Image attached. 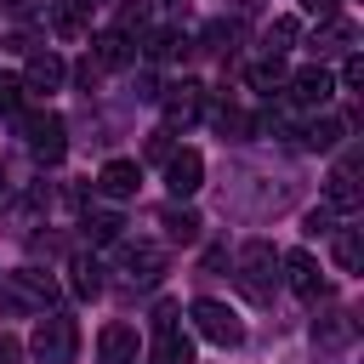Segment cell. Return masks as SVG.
I'll return each instance as SVG.
<instances>
[{
  "mask_svg": "<svg viewBox=\"0 0 364 364\" xmlns=\"http://www.w3.org/2000/svg\"><path fill=\"white\" fill-rule=\"evenodd\" d=\"M51 301H57V279L46 267H11V273H0V313L40 318V313H51Z\"/></svg>",
  "mask_w": 364,
  "mask_h": 364,
  "instance_id": "obj_1",
  "label": "cell"
},
{
  "mask_svg": "<svg viewBox=\"0 0 364 364\" xmlns=\"http://www.w3.org/2000/svg\"><path fill=\"white\" fill-rule=\"evenodd\" d=\"M233 279H239V290H245L256 307H267V301L279 296V250H273L267 239L239 245V256H233Z\"/></svg>",
  "mask_w": 364,
  "mask_h": 364,
  "instance_id": "obj_2",
  "label": "cell"
},
{
  "mask_svg": "<svg viewBox=\"0 0 364 364\" xmlns=\"http://www.w3.org/2000/svg\"><path fill=\"white\" fill-rule=\"evenodd\" d=\"M28 353H34V364H74L80 358V324L63 307L40 313L34 318V336H28Z\"/></svg>",
  "mask_w": 364,
  "mask_h": 364,
  "instance_id": "obj_3",
  "label": "cell"
},
{
  "mask_svg": "<svg viewBox=\"0 0 364 364\" xmlns=\"http://www.w3.org/2000/svg\"><path fill=\"white\" fill-rule=\"evenodd\" d=\"M17 136H23V148H28L40 165H63V154H68V125H63L57 108H28V114H17Z\"/></svg>",
  "mask_w": 364,
  "mask_h": 364,
  "instance_id": "obj_4",
  "label": "cell"
},
{
  "mask_svg": "<svg viewBox=\"0 0 364 364\" xmlns=\"http://www.w3.org/2000/svg\"><path fill=\"white\" fill-rule=\"evenodd\" d=\"M165 245H154V239H114V273L125 279V284H159V273H165Z\"/></svg>",
  "mask_w": 364,
  "mask_h": 364,
  "instance_id": "obj_5",
  "label": "cell"
},
{
  "mask_svg": "<svg viewBox=\"0 0 364 364\" xmlns=\"http://www.w3.org/2000/svg\"><path fill=\"white\" fill-rule=\"evenodd\" d=\"M188 318H193V330L210 341V347H239L245 341V324H239V313L228 307V301H216V296H199V301H188Z\"/></svg>",
  "mask_w": 364,
  "mask_h": 364,
  "instance_id": "obj_6",
  "label": "cell"
},
{
  "mask_svg": "<svg viewBox=\"0 0 364 364\" xmlns=\"http://www.w3.org/2000/svg\"><path fill=\"white\" fill-rule=\"evenodd\" d=\"M148 364H193V341L182 330V307H159L154 313V347H148Z\"/></svg>",
  "mask_w": 364,
  "mask_h": 364,
  "instance_id": "obj_7",
  "label": "cell"
},
{
  "mask_svg": "<svg viewBox=\"0 0 364 364\" xmlns=\"http://www.w3.org/2000/svg\"><path fill=\"white\" fill-rule=\"evenodd\" d=\"M205 85L199 80H176V85H165L159 91V108H165V131L176 136V131H188V125H199L205 119Z\"/></svg>",
  "mask_w": 364,
  "mask_h": 364,
  "instance_id": "obj_8",
  "label": "cell"
},
{
  "mask_svg": "<svg viewBox=\"0 0 364 364\" xmlns=\"http://www.w3.org/2000/svg\"><path fill=\"white\" fill-rule=\"evenodd\" d=\"M284 97L313 114V108H324V102L336 97V74H330L324 63H307V68H296V74L284 80Z\"/></svg>",
  "mask_w": 364,
  "mask_h": 364,
  "instance_id": "obj_9",
  "label": "cell"
},
{
  "mask_svg": "<svg viewBox=\"0 0 364 364\" xmlns=\"http://www.w3.org/2000/svg\"><path fill=\"white\" fill-rule=\"evenodd\" d=\"M279 284H290L301 301H318L324 296V279H318L313 250H279Z\"/></svg>",
  "mask_w": 364,
  "mask_h": 364,
  "instance_id": "obj_10",
  "label": "cell"
},
{
  "mask_svg": "<svg viewBox=\"0 0 364 364\" xmlns=\"http://www.w3.org/2000/svg\"><path fill=\"white\" fill-rule=\"evenodd\" d=\"M63 80H68V63H63L51 46H34V51H28V63H23V91L46 97V91H57Z\"/></svg>",
  "mask_w": 364,
  "mask_h": 364,
  "instance_id": "obj_11",
  "label": "cell"
},
{
  "mask_svg": "<svg viewBox=\"0 0 364 364\" xmlns=\"http://www.w3.org/2000/svg\"><path fill=\"white\" fill-rule=\"evenodd\" d=\"M353 51H358V23H353V17H341V11H336V17H324V23H318V34H313V57L324 63V57H353Z\"/></svg>",
  "mask_w": 364,
  "mask_h": 364,
  "instance_id": "obj_12",
  "label": "cell"
},
{
  "mask_svg": "<svg viewBox=\"0 0 364 364\" xmlns=\"http://www.w3.org/2000/svg\"><path fill=\"white\" fill-rule=\"evenodd\" d=\"M165 188H171V199H193V193L205 188V159H199L193 148H176V154L165 159Z\"/></svg>",
  "mask_w": 364,
  "mask_h": 364,
  "instance_id": "obj_13",
  "label": "cell"
},
{
  "mask_svg": "<svg viewBox=\"0 0 364 364\" xmlns=\"http://www.w3.org/2000/svg\"><path fill=\"white\" fill-rule=\"evenodd\" d=\"M97 364H142V336L131 324H102L97 336Z\"/></svg>",
  "mask_w": 364,
  "mask_h": 364,
  "instance_id": "obj_14",
  "label": "cell"
},
{
  "mask_svg": "<svg viewBox=\"0 0 364 364\" xmlns=\"http://www.w3.org/2000/svg\"><path fill=\"white\" fill-rule=\"evenodd\" d=\"M353 336H358V324H353V313H318L313 318V347L318 353H341V347H353Z\"/></svg>",
  "mask_w": 364,
  "mask_h": 364,
  "instance_id": "obj_15",
  "label": "cell"
},
{
  "mask_svg": "<svg viewBox=\"0 0 364 364\" xmlns=\"http://www.w3.org/2000/svg\"><path fill=\"white\" fill-rule=\"evenodd\" d=\"M136 188H142V165L136 159H108L97 171V193H108V199H131Z\"/></svg>",
  "mask_w": 364,
  "mask_h": 364,
  "instance_id": "obj_16",
  "label": "cell"
},
{
  "mask_svg": "<svg viewBox=\"0 0 364 364\" xmlns=\"http://www.w3.org/2000/svg\"><path fill=\"white\" fill-rule=\"evenodd\" d=\"M91 63L108 74V68H131L136 63V46L125 40V34H114V28H102L97 40H91Z\"/></svg>",
  "mask_w": 364,
  "mask_h": 364,
  "instance_id": "obj_17",
  "label": "cell"
},
{
  "mask_svg": "<svg viewBox=\"0 0 364 364\" xmlns=\"http://www.w3.org/2000/svg\"><path fill=\"white\" fill-rule=\"evenodd\" d=\"M159 228H165V239H171V245H193L205 222H199V210H188V199H171V205L159 210Z\"/></svg>",
  "mask_w": 364,
  "mask_h": 364,
  "instance_id": "obj_18",
  "label": "cell"
},
{
  "mask_svg": "<svg viewBox=\"0 0 364 364\" xmlns=\"http://www.w3.org/2000/svg\"><path fill=\"white\" fill-rule=\"evenodd\" d=\"M341 131H347V125H341L336 114H307V119H301V136H296V142H301V148H313V154H330V148L341 142Z\"/></svg>",
  "mask_w": 364,
  "mask_h": 364,
  "instance_id": "obj_19",
  "label": "cell"
},
{
  "mask_svg": "<svg viewBox=\"0 0 364 364\" xmlns=\"http://www.w3.org/2000/svg\"><path fill=\"white\" fill-rule=\"evenodd\" d=\"M324 210H358V176H353V165H336L324 176Z\"/></svg>",
  "mask_w": 364,
  "mask_h": 364,
  "instance_id": "obj_20",
  "label": "cell"
},
{
  "mask_svg": "<svg viewBox=\"0 0 364 364\" xmlns=\"http://www.w3.org/2000/svg\"><path fill=\"white\" fill-rule=\"evenodd\" d=\"M85 233H91L97 245H114V239H125V216H119V210H102V205L85 199Z\"/></svg>",
  "mask_w": 364,
  "mask_h": 364,
  "instance_id": "obj_21",
  "label": "cell"
},
{
  "mask_svg": "<svg viewBox=\"0 0 364 364\" xmlns=\"http://www.w3.org/2000/svg\"><path fill=\"white\" fill-rule=\"evenodd\" d=\"M68 273H74L68 284H74V296H80V301H97V296H102V262H97V256H74V267H68Z\"/></svg>",
  "mask_w": 364,
  "mask_h": 364,
  "instance_id": "obj_22",
  "label": "cell"
},
{
  "mask_svg": "<svg viewBox=\"0 0 364 364\" xmlns=\"http://www.w3.org/2000/svg\"><path fill=\"white\" fill-rule=\"evenodd\" d=\"M245 80H250V91H267V97H273V91H284V80H290V74H284V63H279V57H256V63L245 68Z\"/></svg>",
  "mask_w": 364,
  "mask_h": 364,
  "instance_id": "obj_23",
  "label": "cell"
},
{
  "mask_svg": "<svg viewBox=\"0 0 364 364\" xmlns=\"http://www.w3.org/2000/svg\"><path fill=\"white\" fill-rule=\"evenodd\" d=\"M136 46H142V57H154V63H159V57H176L188 40H182L176 28H142V34H136Z\"/></svg>",
  "mask_w": 364,
  "mask_h": 364,
  "instance_id": "obj_24",
  "label": "cell"
},
{
  "mask_svg": "<svg viewBox=\"0 0 364 364\" xmlns=\"http://www.w3.org/2000/svg\"><path fill=\"white\" fill-rule=\"evenodd\" d=\"M210 119H216V131H222V142H250V136H256V119H250L245 108H216Z\"/></svg>",
  "mask_w": 364,
  "mask_h": 364,
  "instance_id": "obj_25",
  "label": "cell"
},
{
  "mask_svg": "<svg viewBox=\"0 0 364 364\" xmlns=\"http://www.w3.org/2000/svg\"><path fill=\"white\" fill-rule=\"evenodd\" d=\"M296 34H301V28H296V17H273V23H267V34H262V57H284V51L296 46Z\"/></svg>",
  "mask_w": 364,
  "mask_h": 364,
  "instance_id": "obj_26",
  "label": "cell"
},
{
  "mask_svg": "<svg viewBox=\"0 0 364 364\" xmlns=\"http://www.w3.org/2000/svg\"><path fill=\"white\" fill-rule=\"evenodd\" d=\"M336 267H341V273H358V267H364V245H358V228H336Z\"/></svg>",
  "mask_w": 364,
  "mask_h": 364,
  "instance_id": "obj_27",
  "label": "cell"
},
{
  "mask_svg": "<svg viewBox=\"0 0 364 364\" xmlns=\"http://www.w3.org/2000/svg\"><path fill=\"white\" fill-rule=\"evenodd\" d=\"M23 97H28L23 80H17V74H0V119H17V114H23Z\"/></svg>",
  "mask_w": 364,
  "mask_h": 364,
  "instance_id": "obj_28",
  "label": "cell"
},
{
  "mask_svg": "<svg viewBox=\"0 0 364 364\" xmlns=\"http://www.w3.org/2000/svg\"><path fill=\"white\" fill-rule=\"evenodd\" d=\"M301 233H307V239H324V233H336V210H324V205H313V210L301 216Z\"/></svg>",
  "mask_w": 364,
  "mask_h": 364,
  "instance_id": "obj_29",
  "label": "cell"
},
{
  "mask_svg": "<svg viewBox=\"0 0 364 364\" xmlns=\"http://www.w3.org/2000/svg\"><path fill=\"white\" fill-rule=\"evenodd\" d=\"M74 85H80V91H97V85H102V68H97L91 57H80V63H74Z\"/></svg>",
  "mask_w": 364,
  "mask_h": 364,
  "instance_id": "obj_30",
  "label": "cell"
},
{
  "mask_svg": "<svg viewBox=\"0 0 364 364\" xmlns=\"http://www.w3.org/2000/svg\"><path fill=\"white\" fill-rule=\"evenodd\" d=\"M358 85H364V57L353 51V57L341 63V91H358Z\"/></svg>",
  "mask_w": 364,
  "mask_h": 364,
  "instance_id": "obj_31",
  "label": "cell"
},
{
  "mask_svg": "<svg viewBox=\"0 0 364 364\" xmlns=\"http://www.w3.org/2000/svg\"><path fill=\"white\" fill-rule=\"evenodd\" d=\"M171 154H176V142H171V131H165V125H159V131H154V136H148V159H159V165H165V159H171Z\"/></svg>",
  "mask_w": 364,
  "mask_h": 364,
  "instance_id": "obj_32",
  "label": "cell"
},
{
  "mask_svg": "<svg viewBox=\"0 0 364 364\" xmlns=\"http://www.w3.org/2000/svg\"><path fill=\"white\" fill-rule=\"evenodd\" d=\"M301 11H313V17L324 23V17H336V0H301Z\"/></svg>",
  "mask_w": 364,
  "mask_h": 364,
  "instance_id": "obj_33",
  "label": "cell"
},
{
  "mask_svg": "<svg viewBox=\"0 0 364 364\" xmlns=\"http://www.w3.org/2000/svg\"><path fill=\"white\" fill-rule=\"evenodd\" d=\"M23 358V347H17V336H0V364H17Z\"/></svg>",
  "mask_w": 364,
  "mask_h": 364,
  "instance_id": "obj_34",
  "label": "cell"
},
{
  "mask_svg": "<svg viewBox=\"0 0 364 364\" xmlns=\"http://www.w3.org/2000/svg\"><path fill=\"white\" fill-rule=\"evenodd\" d=\"M6 199H11V171H6V159H0V210H6Z\"/></svg>",
  "mask_w": 364,
  "mask_h": 364,
  "instance_id": "obj_35",
  "label": "cell"
},
{
  "mask_svg": "<svg viewBox=\"0 0 364 364\" xmlns=\"http://www.w3.org/2000/svg\"><path fill=\"white\" fill-rule=\"evenodd\" d=\"M0 273H6V267H0Z\"/></svg>",
  "mask_w": 364,
  "mask_h": 364,
  "instance_id": "obj_36",
  "label": "cell"
}]
</instances>
